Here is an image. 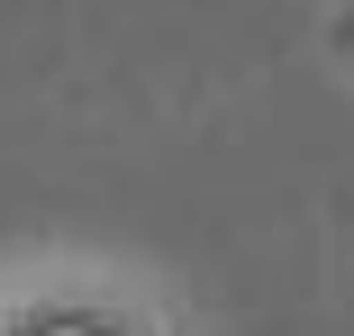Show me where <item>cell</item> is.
I'll return each instance as SVG.
<instances>
[{
	"label": "cell",
	"instance_id": "1",
	"mask_svg": "<svg viewBox=\"0 0 354 336\" xmlns=\"http://www.w3.org/2000/svg\"><path fill=\"white\" fill-rule=\"evenodd\" d=\"M55 336H82V327H55Z\"/></svg>",
	"mask_w": 354,
	"mask_h": 336
}]
</instances>
